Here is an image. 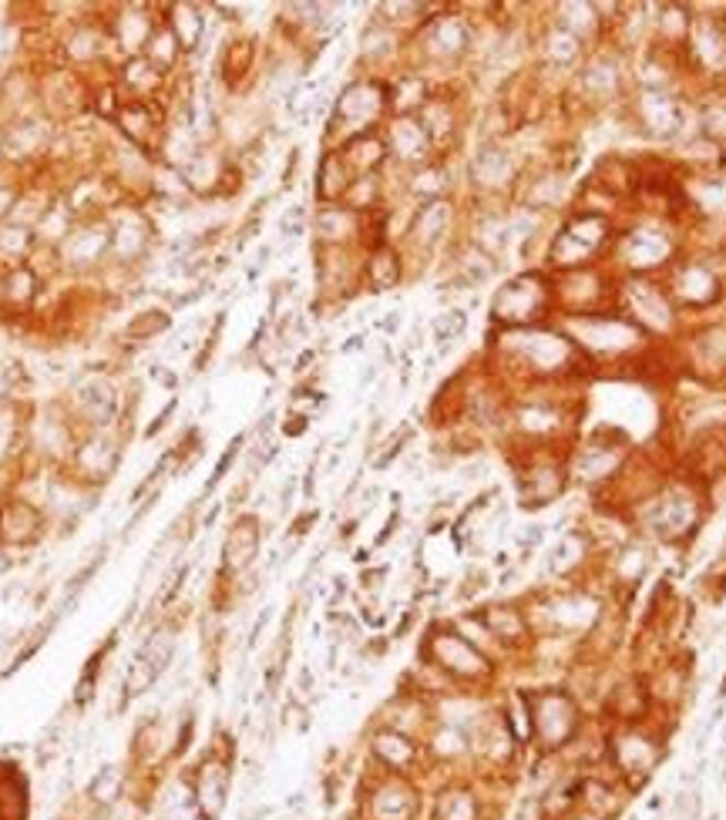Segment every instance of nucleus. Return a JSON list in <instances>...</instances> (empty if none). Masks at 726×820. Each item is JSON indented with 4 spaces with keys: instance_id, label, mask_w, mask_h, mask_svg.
<instances>
[{
    "instance_id": "obj_1",
    "label": "nucleus",
    "mask_w": 726,
    "mask_h": 820,
    "mask_svg": "<svg viewBox=\"0 0 726 820\" xmlns=\"http://www.w3.org/2000/svg\"><path fill=\"white\" fill-rule=\"evenodd\" d=\"M424 787L414 777H397V773H374L363 777L356 807L350 820H424Z\"/></svg>"
},
{
    "instance_id": "obj_2",
    "label": "nucleus",
    "mask_w": 726,
    "mask_h": 820,
    "mask_svg": "<svg viewBox=\"0 0 726 820\" xmlns=\"http://www.w3.org/2000/svg\"><path fill=\"white\" fill-rule=\"evenodd\" d=\"M528 700V723H531V743L541 757H559L569 750L582 730V710L569 690H535L525 693Z\"/></svg>"
},
{
    "instance_id": "obj_3",
    "label": "nucleus",
    "mask_w": 726,
    "mask_h": 820,
    "mask_svg": "<svg viewBox=\"0 0 726 820\" xmlns=\"http://www.w3.org/2000/svg\"><path fill=\"white\" fill-rule=\"evenodd\" d=\"M421 656H428V666H434L437 672H444L450 682H465V687H478V682H488L491 672H494L491 656H484L481 649H475L454 625H437V629L431 625Z\"/></svg>"
},
{
    "instance_id": "obj_4",
    "label": "nucleus",
    "mask_w": 726,
    "mask_h": 820,
    "mask_svg": "<svg viewBox=\"0 0 726 820\" xmlns=\"http://www.w3.org/2000/svg\"><path fill=\"white\" fill-rule=\"evenodd\" d=\"M606 753L612 763V777L629 794H640L653 781L656 766L663 763L666 747L656 737H649L646 730H640V726H622V730H616L609 737Z\"/></svg>"
},
{
    "instance_id": "obj_5",
    "label": "nucleus",
    "mask_w": 726,
    "mask_h": 820,
    "mask_svg": "<svg viewBox=\"0 0 726 820\" xmlns=\"http://www.w3.org/2000/svg\"><path fill=\"white\" fill-rule=\"evenodd\" d=\"M192 790V804L202 813V820H222L233 794V750L230 747H209L202 760L192 766L186 777Z\"/></svg>"
},
{
    "instance_id": "obj_6",
    "label": "nucleus",
    "mask_w": 726,
    "mask_h": 820,
    "mask_svg": "<svg viewBox=\"0 0 726 820\" xmlns=\"http://www.w3.org/2000/svg\"><path fill=\"white\" fill-rule=\"evenodd\" d=\"M424 820H505V807L471 781H444L431 790Z\"/></svg>"
},
{
    "instance_id": "obj_7",
    "label": "nucleus",
    "mask_w": 726,
    "mask_h": 820,
    "mask_svg": "<svg viewBox=\"0 0 726 820\" xmlns=\"http://www.w3.org/2000/svg\"><path fill=\"white\" fill-rule=\"evenodd\" d=\"M371 760L380 766V773H397V777H421V770L428 766V753H424V743L407 737V734H397L390 730V726H377V730L371 734Z\"/></svg>"
},
{
    "instance_id": "obj_8",
    "label": "nucleus",
    "mask_w": 726,
    "mask_h": 820,
    "mask_svg": "<svg viewBox=\"0 0 726 820\" xmlns=\"http://www.w3.org/2000/svg\"><path fill=\"white\" fill-rule=\"evenodd\" d=\"M118 461H121V450H118L115 441H108V437H91L87 444H81V447L74 450L71 468H74L78 484H87V488L98 491V488L115 475Z\"/></svg>"
},
{
    "instance_id": "obj_9",
    "label": "nucleus",
    "mask_w": 726,
    "mask_h": 820,
    "mask_svg": "<svg viewBox=\"0 0 726 820\" xmlns=\"http://www.w3.org/2000/svg\"><path fill=\"white\" fill-rule=\"evenodd\" d=\"M259 541H262L259 518L256 515L236 518L230 535H225V544H222V572L225 575H243L246 569H253V562L259 555Z\"/></svg>"
},
{
    "instance_id": "obj_10",
    "label": "nucleus",
    "mask_w": 726,
    "mask_h": 820,
    "mask_svg": "<svg viewBox=\"0 0 726 820\" xmlns=\"http://www.w3.org/2000/svg\"><path fill=\"white\" fill-rule=\"evenodd\" d=\"M632 794L616 781V777H593V773H582V787H578V804L596 810L609 820H619L629 807Z\"/></svg>"
},
{
    "instance_id": "obj_11",
    "label": "nucleus",
    "mask_w": 726,
    "mask_h": 820,
    "mask_svg": "<svg viewBox=\"0 0 726 820\" xmlns=\"http://www.w3.org/2000/svg\"><path fill=\"white\" fill-rule=\"evenodd\" d=\"M478 616H481L484 629L491 632V640L497 646H505V649L522 646L531 635L528 616L518 606H484V609H478Z\"/></svg>"
},
{
    "instance_id": "obj_12",
    "label": "nucleus",
    "mask_w": 726,
    "mask_h": 820,
    "mask_svg": "<svg viewBox=\"0 0 726 820\" xmlns=\"http://www.w3.org/2000/svg\"><path fill=\"white\" fill-rule=\"evenodd\" d=\"M165 743H168L165 740V726L159 719L145 716L131 734V763H134V770H155L165 760V753H172V750H165Z\"/></svg>"
},
{
    "instance_id": "obj_13",
    "label": "nucleus",
    "mask_w": 726,
    "mask_h": 820,
    "mask_svg": "<svg viewBox=\"0 0 726 820\" xmlns=\"http://www.w3.org/2000/svg\"><path fill=\"white\" fill-rule=\"evenodd\" d=\"M687 525H693V505L687 497H653L649 528L659 538H679V531H687Z\"/></svg>"
},
{
    "instance_id": "obj_14",
    "label": "nucleus",
    "mask_w": 726,
    "mask_h": 820,
    "mask_svg": "<svg viewBox=\"0 0 726 820\" xmlns=\"http://www.w3.org/2000/svg\"><path fill=\"white\" fill-rule=\"evenodd\" d=\"M44 531V518L34 505H24V501H14V505L4 508V515H0V535H4L8 541H34L40 538Z\"/></svg>"
},
{
    "instance_id": "obj_15",
    "label": "nucleus",
    "mask_w": 726,
    "mask_h": 820,
    "mask_svg": "<svg viewBox=\"0 0 726 820\" xmlns=\"http://www.w3.org/2000/svg\"><path fill=\"white\" fill-rule=\"evenodd\" d=\"M465 327H468V316H465V313H458V309H454V313H444V316H437V320H434V340L444 347L447 340H454L458 333H465Z\"/></svg>"
},
{
    "instance_id": "obj_16",
    "label": "nucleus",
    "mask_w": 726,
    "mask_h": 820,
    "mask_svg": "<svg viewBox=\"0 0 726 820\" xmlns=\"http://www.w3.org/2000/svg\"><path fill=\"white\" fill-rule=\"evenodd\" d=\"M239 447H243V437H236L230 447H225V454H222V458H219V465H215V471H212V478H209V484H206V494L225 478V475H230V468L236 465V458H239Z\"/></svg>"
},
{
    "instance_id": "obj_17",
    "label": "nucleus",
    "mask_w": 726,
    "mask_h": 820,
    "mask_svg": "<svg viewBox=\"0 0 726 820\" xmlns=\"http://www.w3.org/2000/svg\"><path fill=\"white\" fill-rule=\"evenodd\" d=\"M384 578H387V569H371V572L360 575V582H363V588H367V591H377L384 585Z\"/></svg>"
},
{
    "instance_id": "obj_18",
    "label": "nucleus",
    "mask_w": 726,
    "mask_h": 820,
    "mask_svg": "<svg viewBox=\"0 0 726 820\" xmlns=\"http://www.w3.org/2000/svg\"><path fill=\"white\" fill-rule=\"evenodd\" d=\"M562 820H609V817H602V813H596V810H588V807H582V804H575Z\"/></svg>"
},
{
    "instance_id": "obj_19",
    "label": "nucleus",
    "mask_w": 726,
    "mask_h": 820,
    "mask_svg": "<svg viewBox=\"0 0 726 820\" xmlns=\"http://www.w3.org/2000/svg\"><path fill=\"white\" fill-rule=\"evenodd\" d=\"M397 525H400V512H394L390 518H387V525H384V531L374 538V544H377V549H380V544H387L390 538H394V531H397Z\"/></svg>"
},
{
    "instance_id": "obj_20",
    "label": "nucleus",
    "mask_w": 726,
    "mask_h": 820,
    "mask_svg": "<svg viewBox=\"0 0 726 820\" xmlns=\"http://www.w3.org/2000/svg\"><path fill=\"white\" fill-rule=\"evenodd\" d=\"M313 522H316V512H306V515H300V518L293 522V531H290V535H293V541H296V538H303V535L309 531V525H313Z\"/></svg>"
},
{
    "instance_id": "obj_21",
    "label": "nucleus",
    "mask_w": 726,
    "mask_h": 820,
    "mask_svg": "<svg viewBox=\"0 0 726 820\" xmlns=\"http://www.w3.org/2000/svg\"><path fill=\"white\" fill-rule=\"evenodd\" d=\"M300 690H303V693H309V690H313V672H309V666H303V669H300Z\"/></svg>"
},
{
    "instance_id": "obj_22",
    "label": "nucleus",
    "mask_w": 726,
    "mask_h": 820,
    "mask_svg": "<svg viewBox=\"0 0 726 820\" xmlns=\"http://www.w3.org/2000/svg\"><path fill=\"white\" fill-rule=\"evenodd\" d=\"M397 324H400V316L394 313V316H387V320H384V330L390 333V330H397Z\"/></svg>"
},
{
    "instance_id": "obj_23",
    "label": "nucleus",
    "mask_w": 726,
    "mask_h": 820,
    "mask_svg": "<svg viewBox=\"0 0 726 820\" xmlns=\"http://www.w3.org/2000/svg\"><path fill=\"white\" fill-rule=\"evenodd\" d=\"M360 347H363V337H353L350 343H343V350H347V353H350V350H360Z\"/></svg>"
}]
</instances>
